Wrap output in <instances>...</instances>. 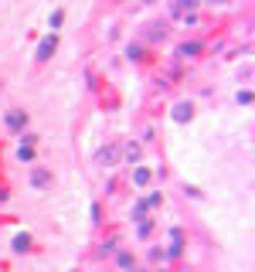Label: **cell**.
Segmentation results:
<instances>
[{
	"label": "cell",
	"instance_id": "1",
	"mask_svg": "<svg viewBox=\"0 0 255 272\" xmlns=\"http://www.w3.org/2000/svg\"><path fill=\"white\" fill-rule=\"evenodd\" d=\"M55 44H58L55 38H44V41H41V48H38V58H51V51H55Z\"/></svg>",
	"mask_w": 255,
	"mask_h": 272
},
{
	"label": "cell",
	"instance_id": "2",
	"mask_svg": "<svg viewBox=\"0 0 255 272\" xmlns=\"http://www.w3.org/2000/svg\"><path fill=\"white\" fill-rule=\"evenodd\" d=\"M174 119H177V123L191 119V106H174Z\"/></svg>",
	"mask_w": 255,
	"mask_h": 272
},
{
	"label": "cell",
	"instance_id": "3",
	"mask_svg": "<svg viewBox=\"0 0 255 272\" xmlns=\"http://www.w3.org/2000/svg\"><path fill=\"white\" fill-rule=\"evenodd\" d=\"M7 123H10L14 130H20V126H24V116H20V113H10V116H7Z\"/></svg>",
	"mask_w": 255,
	"mask_h": 272
},
{
	"label": "cell",
	"instance_id": "4",
	"mask_svg": "<svg viewBox=\"0 0 255 272\" xmlns=\"http://www.w3.org/2000/svg\"><path fill=\"white\" fill-rule=\"evenodd\" d=\"M136 184H139V187H143V184H150V170H143V167H139V170H136Z\"/></svg>",
	"mask_w": 255,
	"mask_h": 272
},
{
	"label": "cell",
	"instance_id": "5",
	"mask_svg": "<svg viewBox=\"0 0 255 272\" xmlns=\"http://www.w3.org/2000/svg\"><path fill=\"white\" fill-rule=\"evenodd\" d=\"M14 249H17V252L27 249V235H17V238H14Z\"/></svg>",
	"mask_w": 255,
	"mask_h": 272
},
{
	"label": "cell",
	"instance_id": "6",
	"mask_svg": "<svg viewBox=\"0 0 255 272\" xmlns=\"http://www.w3.org/2000/svg\"><path fill=\"white\" fill-rule=\"evenodd\" d=\"M34 184H38V187H41V184H48V174H44V170H38V174H34Z\"/></svg>",
	"mask_w": 255,
	"mask_h": 272
}]
</instances>
